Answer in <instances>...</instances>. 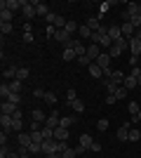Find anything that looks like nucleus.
<instances>
[{
	"instance_id": "f257e3e1",
	"label": "nucleus",
	"mask_w": 141,
	"mask_h": 158,
	"mask_svg": "<svg viewBox=\"0 0 141 158\" xmlns=\"http://www.w3.org/2000/svg\"><path fill=\"white\" fill-rule=\"evenodd\" d=\"M35 2L38 0H21V14H24V19H33V17H38V12H35Z\"/></svg>"
},
{
	"instance_id": "f03ea898",
	"label": "nucleus",
	"mask_w": 141,
	"mask_h": 158,
	"mask_svg": "<svg viewBox=\"0 0 141 158\" xmlns=\"http://www.w3.org/2000/svg\"><path fill=\"white\" fill-rule=\"evenodd\" d=\"M54 40H59V43H61V47H68V43L73 40V35H71V33H68L66 28H61V31H57V33H54Z\"/></svg>"
},
{
	"instance_id": "7ed1b4c3",
	"label": "nucleus",
	"mask_w": 141,
	"mask_h": 158,
	"mask_svg": "<svg viewBox=\"0 0 141 158\" xmlns=\"http://www.w3.org/2000/svg\"><path fill=\"white\" fill-rule=\"evenodd\" d=\"M129 130H132V123H122L118 127V142H129Z\"/></svg>"
},
{
	"instance_id": "20e7f679",
	"label": "nucleus",
	"mask_w": 141,
	"mask_h": 158,
	"mask_svg": "<svg viewBox=\"0 0 141 158\" xmlns=\"http://www.w3.org/2000/svg\"><path fill=\"white\" fill-rule=\"evenodd\" d=\"M57 149H59V142H57V139H45V142H42V156L54 153Z\"/></svg>"
},
{
	"instance_id": "39448f33",
	"label": "nucleus",
	"mask_w": 141,
	"mask_h": 158,
	"mask_svg": "<svg viewBox=\"0 0 141 158\" xmlns=\"http://www.w3.org/2000/svg\"><path fill=\"white\" fill-rule=\"evenodd\" d=\"M45 125H47V127H52V130H57V127L61 125V116H59V113H57V111H52V113H49V116H47Z\"/></svg>"
},
{
	"instance_id": "423d86ee",
	"label": "nucleus",
	"mask_w": 141,
	"mask_h": 158,
	"mask_svg": "<svg viewBox=\"0 0 141 158\" xmlns=\"http://www.w3.org/2000/svg\"><path fill=\"white\" fill-rule=\"evenodd\" d=\"M120 28H122V38H134V33H136V28L132 26V21H122L120 24Z\"/></svg>"
},
{
	"instance_id": "0eeeda50",
	"label": "nucleus",
	"mask_w": 141,
	"mask_h": 158,
	"mask_svg": "<svg viewBox=\"0 0 141 158\" xmlns=\"http://www.w3.org/2000/svg\"><path fill=\"white\" fill-rule=\"evenodd\" d=\"M21 149H28V146L33 144V139H31V132H19V137H17Z\"/></svg>"
},
{
	"instance_id": "6e6552de",
	"label": "nucleus",
	"mask_w": 141,
	"mask_h": 158,
	"mask_svg": "<svg viewBox=\"0 0 141 158\" xmlns=\"http://www.w3.org/2000/svg\"><path fill=\"white\" fill-rule=\"evenodd\" d=\"M111 61H113V59H111V54H108V52H101V54H99V59L94 61V64H99L101 69L106 71V69H111Z\"/></svg>"
},
{
	"instance_id": "1a4fd4ad",
	"label": "nucleus",
	"mask_w": 141,
	"mask_h": 158,
	"mask_svg": "<svg viewBox=\"0 0 141 158\" xmlns=\"http://www.w3.org/2000/svg\"><path fill=\"white\" fill-rule=\"evenodd\" d=\"M129 52H132V57H141V40L139 38H129Z\"/></svg>"
},
{
	"instance_id": "9d476101",
	"label": "nucleus",
	"mask_w": 141,
	"mask_h": 158,
	"mask_svg": "<svg viewBox=\"0 0 141 158\" xmlns=\"http://www.w3.org/2000/svg\"><path fill=\"white\" fill-rule=\"evenodd\" d=\"M17 71H19V66H5V69H2V78L10 83V80L17 78Z\"/></svg>"
},
{
	"instance_id": "9b49d317",
	"label": "nucleus",
	"mask_w": 141,
	"mask_h": 158,
	"mask_svg": "<svg viewBox=\"0 0 141 158\" xmlns=\"http://www.w3.org/2000/svg\"><path fill=\"white\" fill-rule=\"evenodd\" d=\"M0 7H5L10 12H17V10H21V0H2Z\"/></svg>"
},
{
	"instance_id": "f8f14e48",
	"label": "nucleus",
	"mask_w": 141,
	"mask_h": 158,
	"mask_svg": "<svg viewBox=\"0 0 141 158\" xmlns=\"http://www.w3.org/2000/svg\"><path fill=\"white\" fill-rule=\"evenodd\" d=\"M71 137V132H68V127H57V130H54V139H57V142H66V139Z\"/></svg>"
},
{
	"instance_id": "ddd939ff",
	"label": "nucleus",
	"mask_w": 141,
	"mask_h": 158,
	"mask_svg": "<svg viewBox=\"0 0 141 158\" xmlns=\"http://www.w3.org/2000/svg\"><path fill=\"white\" fill-rule=\"evenodd\" d=\"M99 54H101V47H99V45H94V43H92V45H87V57H89L92 61L99 59Z\"/></svg>"
},
{
	"instance_id": "4468645a",
	"label": "nucleus",
	"mask_w": 141,
	"mask_h": 158,
	"mask_svg": "<svg viewBox=\"0 0 141 158\" xmlns=\"http://www.w3.org/2000/svg\"><path fill=\"white\" fill-rule=\"evenodd\" d=\"M108 38L113 40V43H115V40H120L122 38V28L120 26H108Z\"/></svg>"
},
{
	"instance_id": "2eb2a0df",
	"label": "nucleus",
	"mask_w": 141,
	"mask_h": 158,
	"mask_svg": "<svg viewBox=\"0 0 141 158\" xmlns=\"http://www.w3.org/2000/svg\"><path fill=\"white\" fill-rule=\"evenodd\" d=\"M12 17H14V12H10V10H5V7H0V24H12Z\"/></svg>"
},
{
	"instance_id": "dca6fc26",
	"label": "nucleus",
	"mask_w": 141,
	"mask_h": 158,
	"mask_svg": "<svg viewBox=\"0 0 141 158\" xmlns=\"http://www.w3.org/2000/svg\"><path fill=\"white\" fill-rule=\"evenodd\" d=\"M0 111L7 113V116H12L14 111H17V106L12 104V102H7V99H2V104H0Z\"/></svg>"
},
{
	"instance_id": "f3484780",
	"label": "nucleus",
	"mask_w": 141,
	"mask_h": 158,
	"mask_svg": "<svg viewBox=\"0 0 141 158\" xmlns=\"http://www.w3.org/2000/svg\"><path fill=\"white\" fill-rule=\"evenodd\" d=\"M89 76H92V78H104V69H101L99 64H89Z\"/></svg>"
},
{
	"instance_id": "a211bd4d",
	"label": "nucleus",
	"mask_w": 141,
	"mask_h": 158,
	"mask_svg": "<svg viewBox=\"0 0 141 158\" xmlns=\"http://www.w3.org/2000/svg\"><path fill=\"white\" fill-rule=\"evenodd\" d=\"M10 90H12L14 94H21V90H24V80H19V78L10 80Z\"/></svg>"
},
{
	"instance_id": "6ab92c4d",
	"label": "nucleus",
	"mask_w": 141,
	"mask_h": 158,
	"mask_svg": "<svg viewBox=\"0 0 141 158\" xmlns=\"http://www.w3.org/2000/svg\"><path fill=\"white\" fill-rule=\"evenodd\" d=\"M31 118H33L35 123H42V125H45L47 116H45V113H42V109H33V111H31Z\"/></svg>"
},
{
	"instance_id": "aec40b11",
	"label": "nucleus",
	"mask_w": 141,
	"mask_h": 158,
	"mask_svg": "<svg viewBox=\"0 0 141 158\" xmlns=\"http://www.w3.org/2000/svg\"><path fill=\"white\" fill-rule=\"evenodd\" d=\"M87 26H89V31H92V33H96L104 24L99 21V17H89V19H87Z\"/></svg>"
},
{
	"instance_id": "412c9836",
	"label": "nucleus",
	"mask_w": 141,
	"mask_h": 158,
	"mask_svg": "<svg viewBox=\"0 0 141 158\" xmlns=\"http://www.w3.org/2000/svg\"><path fill=\"white\" fill-rule=\"evenodd\" d=\"M61 57H64V61H73V59H78V54H75V50H71V47H64V52H61Z\"/></svg>"
},
{
	"instance_id": "4be33fe9",
	"label": "nucleus",
	"mask_w": 141,
	"mask_h": 158,
	"mask_svg": "<svg viewBox=\"0 0 141 158\" xmlns=\"http://www.w3.org/2000/svg\"><path fill=\"white\" fill-rule=\"evenodd\" d=\"M92 144H94L92 135H87V132H85V135H80V146H85V149L89 151V146H92Z\"/></svg>"
},
{
	"instance_id": "5701e85b",
	"label": "nucleus",
	"mask_w": 141,
	"mask_h": 158,
	"mask_svg": "<svg viewBox=\"0 0 141 158\" xmlns=\"http://www.w3.org/2000/svg\"><path fill=\"white\" fill-rule=\"evenodd\" d=\"M35 12H38V17H47V14H49V7H47L45 2H35Z\"/></svg>"
},
{
	"instance_id": "b1692460",
	"label": "nucleus",
	"mask_w": 141,
	"mask_h": 158,
	"mask_svg": "<svg viewBox=\"0 0 141 158\" xmlns=\"http://www.w3.org/2000/svg\"><path fill=\"white\" fill-rule=\"evenodd\" d=\"M68 104H71V109H73L75 113H82V111H85V104H82L80 99H73V102H68Z\"/></svg>"
},
{
	"instance_id": "393cba45",
	"label": "nucleus",
	"mask_w": 141,
	"mask_h": 158,
	"mask_svg": "<svg viewBox=\"0 0 141 158\" xmlns=\"http://www.w3.org/2000/svg\"><path fill=\"white\" fill-rule=\"evenodd\" d=\"M31 139H33L35 144H42L45 137H42V130H31Z\"/></svg>"
},
{
	"instance_id": "a878e982",
	"label": "nucleus",
	"mask_w": 141,
	"mask_h": 158,
	"mask_svg": "<svg viewBox=\"0 0 141 158\" xmlns=\"http://www.w3.org/2000/svg\"><path fill=\"white\" fill-rule=\"evenodd\" d=\"M78 28H80V24H75L73 19H68V24H66V31L71 33V35H73V38H75V33H78Z\"/></svg>"
},
{
	"instance_id": "bb28decb",
	"label": "nucleus",
	"mask_w": 141,
	"mask_h": 158,
	"mask_svg": "<svg viewBox=\"0 0 141 158\" xmlns=\"http://www.w3.org/2000/svg\"><path fill=\"white\" fill-rule=\"evenodd\" d=\"M136 85H139V83H136V78H132V76H127L125 83H122V87H127V90H134Z\"/></svg>"
},
{
	"instance_id": "cd10ccee",
	"label": "nucleus",
	"mask_w": 141,
	"mask_h": 158,
	"mask_svg": "<svg viewBox=\"0 0 141 158\" xmlns=\"http://www.w3.org/2000/svg\"><path fill=\"white\" fill-rule=\"evenodd\" d=\"M10 94H12V90H10V83H2V85H0V97L7 99Z\"/></svg>"
},
{
	"instance_id": "c85d7f7f",
	"label": "nucleus",
	"mask_w": 141,
	"mask_h": 158,
	"mask_svg": "<svg viewBox=\"0 0 141 158\" xmlns=\"http://www.w3.org/2000/svg\"><path fill=\"white\" fill-rule=\"evenodd\" d=\"M78 33H80V38H89V40H92V31H89V26H87V24L78 28Z\"/></svg>"
},
{
	"instance_id": "c756f323",
	"label": "nucleus",
	"mask_w": 141,
	"mask_h": 158,
	"mask_svg": "<svg viewBox=\"0 0 141 158\" xmlns=\"http://www.w3.org/2000/svg\"><path fill=\"white\" fill-rule=\"evenodd\" d=\"M42 99H45V104H49V106L57 104V94H54V92H45V97H42Z\"/></svg>"
},
{
	"instance_id": "7c9ffc66",
	"label": "nucleus",
	"mask_w": 141,
	"mask_h": 158,
	"mask_svg": "<svg viewBox=\"0 0 141 158\" xmlns=\"http://www.w3.org/2000/svg\"><path fill=\"white\" fill-rule=\"evenodd\" d=\"M73 123H75L73 116H61V127H71Z\"/></svg>"
},
{
	"instance_id": "2f4dec72",
	"label": "nucleus",
	"mask_w": 141,
	"mask_h": 158,
	"mask_svg": "<svg viewBox=\"0 0 141 158\" xmlns=\"http://www.w3.org/2000/svg\"><path fill=\"white\" fill-rule=\"evenodd\" d=\"M108 54H111V59H115V57H120V54H122V50H120V47H118V45L113 43V47L108 50Z\"/></svg>"
},
{
	"instance_id": "473e14b6",
	"label": "nucleus",
	"mask_w": 141,
	"mask_h": 158,
	"mask_svg": "<svg viewBox=\"0 0 141 158\" xmlns=\"http://www.w3.org/2000/svg\"><path fill=\"white\" fill-rule=\"evenodd\" d=\"M141 139V132L136 130V127H132V130H129V142H139Z\"/></svg>"
},
{
	"instance_id": "72a5a7b5",
	"label": "nucleus",
	"mask_w": 141,
	"mask_h": 158,
	"mask_svg": "<svg viewBox=\"0 0 141 158\" xmlns=\"http://www.w3.org/2000/svg\"><path fill=\"white\" fill-rule=\"evenodd\" d=\"M127 109H129V113H132V116H136V113L141 111V106L136 104V102H129V104H127Z\"/></svg>"
},
{
	"instance_id": "f704fd0d",
	"label": "nucleus",
	"mask_w": 141,
	"mask_h": 158,
	"mask_svg": "<svg viewBox=\"0 0 141 158\" xmlns=\"http://www.w3.org/2000/svg\"><path fill=\"white\" fill-rule=\"evenodd\" d=\"M42 137H45V139H54V130H52V127H47V125H42Z\"/></svg>"
},
{
	"instance_id": "c9c22d12",
	"label": "nucleus",
	"mask_w": 141,
	"mask_h": 158,
	"mask_svg": "<svg viewBox=\"0 0 141 158\" xmlns=\"http://www.w3.org/2000/svg\"><path fill=\"white\" fill-rule=\"evenodd\" d=\"M57 17H59V14H57V12H49V14H47V17H45L47 26H54V21H57Z\"/></svg>"
},
{
	"instance_id": "e433bc0d",
	"label": "nucleus",
	"mask_w": 141,
	"mask_h": 158,
	"mask_svg": "<svg viewBox=\"0 0 141 158\" xmlns=\"http://www.w3.org/2000/svg\"><path fill=\"white\" fill-rule=\"evenodd\" d=\"M28 76H31V73H28V69H26V66H24V69H19V71H17V78H19V80H26Z\"/></svg>"
},
{
	"instance_id": "4c0bfd02",
	"label": "nucleus",
	"mask_w": 141,
	"mask_h": 158,
	"mask_svg": "<svg viewBox=\"0 0 141 158\" xmlns=\"http://www.w3.org/2000/svg\"><path fill=\"white\" fill-rule=\"evenodd\" d=\"M127 94H129V90H127V87H118V92H115V97H118V99H125V97H127Z\"/></svg>"
},
{
	"instance_id": "58836bf2",
	"label": "nucleus",
	"mask_w": 141,
	"mask_h": 158,
	"mask_svg": "<svg viewBox=\"0 0 141 158\" xmlns=\"http://www.w3.org/2000/svg\"><path fill=\"white\" fill-rule=\"evenodd\" d=\"M75 156H78V153H75V149H71V146H68L66 151L61 153V158H75Z\"/></svg>"
},
{
	"instance_id": "ea45409f",
	"label": "nucleus",
	"mask_w": 141,
	"mask_h": 158,
	"mask_svg": "<svg viewBox=\"0 0 141 158\" xmlns=\"http://www.w3.org/2000/svg\"><path fill=\"white\" fill-rule=\"evenodd\" d=\"M96 127H99V132H106V130H108V120H106V118H101L99 123H96Z\"/></svg>"
},
{
	"instance_id": "a19ab883",
	"label": "nucleus",
	"mask_w": 141,
	"mask_h": 158,
	"mask_svg": "<svg viewBox=\"0 0 141 158\" xmlns=\"http://www.w3.org/2000/svg\"><path fill=\"white\" fill-rule=\"evenodd\" d=\"M78 61H80V66H87V69H89V64H94V61L89 59L87 54H85V57H78Z\"/></svg>"
},
{
	"instance_id": "79ce46f5",
	"label": "nucleus",
	"mask_w": 141,
	"mask_h": 158,
	"mask_svg": "<svg viewBox=\"0 0 141 158\" xmlns=\"http://www.w3.org/2000/svg\"><path fill=\"white\" fill-rule=\"evenodd\" d=\"M7 102H12V104L17 106V104H19V102H21V94H14V92H12V94H10V97H7Z\"/></svg>"
},
{
	"instance_id": "37998d69",
	"label": "nucleus",
	"mask_w": 141,
	"mask_h": 158,
	"mask_svg": "<svg viewBox=\"0 0 141 158\" xmlns=\"http://www.w3.org/2000/svg\"><path fill=\"white\" fill-rule=\"evenodd\" d=\"M12 24H0V31H2V35H5V33H12Z\"/></svg>"
},
{
	"instance_id": "c03bdc74",
	"label": "nucleus",
	"mask_w": 141,
	"mask_h": 158,
	"mask_svg": "<svg viewBox=\"0 0 141 158\" xmlns=\"http://www.w3.org/2000/svg\"><path fill=\"white\" fill-rule=\"evenodd\" d=\"M129 76H132V78H139V76H141V69H139V66H134V69L129 71Z\"/></svg>"
},
{
	"instance_id": "a18cd8bd",
	"label": "nucleus",
	"mask_w": 141,
	"mask_h": 158,
	"mask_svg": "<svg viewBox=\"0 0 141 158\" xmlns=\"http://www.w3.org/2000/svg\"><path fill=\"white\" fill-rule=\"evenodd\" d=\"M66 99H68V102H73V99H78V94H75V90H68V92H66Z\"/></svg>"
},
{
	"instance_id": "49530a36",
	"label": "nucleus",
	"mask_w": 141,
	"mask_h": 158,
	"mask_svg": "<svg viewBox=\"0 0 141 158\" xmlns=\"http://www.w3.org/2000/svg\"><path fill=\"white\" fill-rule=\"evenodd\" d=\"M89 151H94V153H99V151H101V144H99V142H94V144L89 146Z\"/></svg>"
},
{
	"instance_id": "de8ad7c7",
	"label": "nucleus",
	"mask_w": 141,
	"mask_h": 158,
	"mask_svg": "<svg viewBox=\"0 0 141 158\" xmlns=\"http://www.w3.org/2000/svg\"><path fill=\"white\" fill-rule=\"evenodd\" d=\"M10 156V149H7V146H0V158H7Z\"/></svg>"
},
{
	"instance_id": "09e8293b",
	"label": "nucleus",
	"mask_w": 141,
	"mask_h": 158,
	"mask_svg": "<svg viewBox=\"0 0 141 158\" xmlns=\"http://www.w3.org/2000/svg\"><path fill=\"white\" fill-rule=\"evenodd\" d=\"M115 102H118L115 94H106V104H115Z\"/></svg>"
},
{
	"instance_id": "8fccbe9b",
	"label": "nucleus",
	"mask_w": 141,
	"mask_h": 158,
	"mask_svg": "<svg viewBox=\"0 0 141 158\" xmlns=\"http://www.w3.org/2000/svg\"><path fill=\"white\" fill-rule=\"evenodd\" d=\"M33 97H45V92H42V87H35V90H33Z\"/></svg>"
},
{
	"instance_id": "3c124183",
	"label": "nucleus",
	"mask_w": 141,
	"mask_h": 158,
	"mask_svg": "<svg viewBox=\"0 0 141 158\" xmlns=\"http://www.w3.org/2000/svg\"><path fill=\"white\" fill-rule=\"evenodd\" d=\"M24 43H33V33H24Z\"/></svg>"
},
{
	"instance_id": "603ef678",
	"label": "nucleus",
	"mask_w": 141,
	"mask_h": 158,
	"mask_svg": "<svg viewBox=\"0 0 141 158\" xmlns=\"http://www.w3.org/2000/svg\"><path fill=\"white\" fill-rule=\"evenodd\" d=\"M12 118H14V120H21V111H19V109H17V111L12 113Z\"/></svg>"
},
{
	"instance_id": "864d4df0",
	"label": "nucleus",
	"mask_w": 141,
	"mask_h": 158,
	"mask_svg": "<svg viewBox=\"0 0 141 158\" xmlns=\"http://www.w3.org/2000/svg\"><path fill=\"white\" fill-rule=\"evenodd\" d=\"M45 158H61V153H59V151H54V153H47Z\"/></svg>"
},
{
	"instance_id": "5fc2aeb1",
	"label": "nucleus",
	"mask_w": 141,
	"mask_h": 158,
	"mask_svg": "<svg viewBox=\"0 0 141 158\" xmlns=\"http://www.w3.org/2000/svg\"><path fill=\"white\" fill-rule=\"evenodd\" d=\"M7 158H19V153H14V151H10V156Z\"/></svg>"
},
{
	"instance_id": "6e6d98bb",
	"label": "nucleus",
	"mask_w": 141,
	"mask_h": 158,
	"mask_svg": "<svg viewBox=\"0 0 141 158\" xmlns=\"http://www.w3.org/2000/svg\"><path fill=\"white\" fill-rule=\"evenodd\" d=\"M134 120H136V123H141V111H139V113L134 116Z\"/></svg>"
},
{
	"instance_id": "4d7b16f0",
	"label": "nucleus",
	"mask_w": 141,
	"mask_h": 158,
	"mask_svg": "<svg viewBox=\"0 0 141 158\" xmlns=\"http://www.w3.org/2000/svg\"><path fill=\"white\" fill-rule=\"evenodd\" d=\"M136 83H139V87H141V76H139V78H136Z\"/></svg>"
},
{
	"instance_id": "13d9d810",
	"label": "nucleus",
	"mask_w": 141,
	"mask_h": 158,
	"mask_svg": "<svg viewBox=\"0 0 141 158\" xmlns=\"http://www.w3.org/2000/svg\"><path fill=\"white\" fill-rule=\"evenodd\" d=\"M80 158H87V156H80Z\"/></svg>"
}]
</instances>
